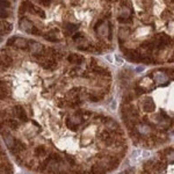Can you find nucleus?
<instances>
[{"label": "nucleus", "mask_w": 174, "mask_h": 174, "mask_svg": "<svg viewBox=\"0 0 174 174\" xmlns=\"http://www.w3.org/2000/svg\"><path fill=\"white\" fill-rule=\"evenodd\" d=\"M84 123H85V120L81 116V109L77 110L71 117L66 120V127L71 130H77V128L81 127Z\"/></svg>", "instance_id": "f257e3e1"}, {"label": "nucleus", "mask_w": 174, "mask_h": 174, "mask_svg": "<svg viewBox=\"0 0 174 174\" xmlns=\"http://www.w3.org/2000/svg\"><path fill=\"white\" fill-rule=\"evenodd\" d=\"M11 113H12V116L15 117L21 124H24V123L29 122V115H28V113L26 112V109L23 107H21L19 105L12 107Z\"/></svg>", "instance_id": "f03ea898"}, {"label": "nucleus", "mask_w": 174, "mask_h": 174, "mask_svg": "<svg viewBox=\"0 0 174 174\" xmlns=\"http://www.w3.org/2000/svg\"><path fill=\"white\" fill-rule=\"evenodd\" d=\"M123 52H124V56L128 58L130 62H140V58H142V54L136 51V50H131V49H123Z\"/></svg>", "instance_id": "7ed1b4c3"}, {"label": "nucleus", "mask_w": 174, "mask_h": 174, "mask_svg": "<svg viewBox=\"0 0 174 174\" xmlns=\"http://www.w3.org/2000/svg\"><path fill=\"white\" fill-rule=\"evenodd\" d=\"M48 155H49V150L44 145H39V146H36L34 149V157L35 158H42V159H44Z\"/></svg>", "instance_id": "20e7f679"}, {"label": "nucleus", "mask_w": 174, "mask_h": 174, "mask_svg": "<svg viewBox=\"0 0 174 174\" xmlns=\"http://www.w3.org/2000/svg\"><path fill=\"white\" fill-rule=\"evenodd\" d=\"M32 43L33 44H30L29 43V50H30V52L35 56V55H39L43 50H44V47L41 44V43H37V42H34V41H32Z\"/></svg>", "instance_id": "39448f33"}, {"label": "nucleus", "mask_w": 174, "mask_h": 174, "mask_svg": "<svg viewBox=\"0 0 174 174\" xmlns=\"http://www.w3.org/2000/svg\"><path fill=\"white\" fill-rule=\"evenodd\" d=\"M13 45L16 47L18 49H27L29 47V41H27L26 39H22V37H16L14 39V42H13Z\"/></svg>", "instance_id": "423d86ee"}, {"label": "nucleus", "mask_w": 174, "mask_h": 174, "mask_svg": "<svg viewBox=\"0 0 174 174\" xmlns=\"http://www.w3.org/2000/svg\"><path fill=\"white\" fill-rule=\"evenodd\" d=\"M84 59H85V58L82 57L81 55H79V54H70V55L67 56V60H69L70 63H72V64H78V65H80V64L84 62Z\"/></svg>", "instance_id": "0eeeda50"}, {"label": "nucleus", "mask_w": 174, "mask_h": 174, "mask_svg": "<svg viewBox=\"0 0 174 174\" xmlns=\"http://www.w3.org/2000/svg\"><path fill=\"white\" fill-rule=\"evenodd\" d=\"M90 173H91V174H106V173H107V171H106L103 167L99 166L97 164H95V163H94L93 165H91Z\"/></svg>", "instance_id": "6e6552de"}, {"label": "nucleus", "mask_w": 174, "mask_h": 174, "mask_svg": "<svg viewBox=\"0 0 174 174\" xmlns=\"http://www.w3.org/2000/svg\"><path fill=\"white\" fill-rule=\"evenodd\" d=\"M65 29H66V34H74L79 29V26L74 24V23H66Z\"/></svg>", "instance_id": "1a4fd4ad"}, {"label": "nucleus", "mask_w": 174, "mask_h": 174, "mask_svg": "<svg viewBox=\"0 0 174 174\" xmlns=\"http://www.w3.org/2000/svg\"><path fill=\"white\" fill-rule=\"evenodd\" d=\"M12 30V24L8 22H0V33H8Z\"/></svg>", "instance_id": "9d476101"}, {"label": "nucleus", "mask_w": 174, "mask_h": 174, "mask_svg": "<svg viewBox=\"0 0 174 174\" xmlns=\"http://www.w3.org/2000/svg\"><path fill=\"white\" fill-rule=\"evenodd\" d=\"M142 108H143L144 110H152V109H153V102H152L150 99H146V100L143 101Z\"/></svg>", "instance_id": "9b49d317"}, {"label": "nucleus", "mask_w": 174, "mask_h": 174, "mask_svg": "<svg viewBox=\"0 0 174 174\" xmlns=\"http://www.w3.org/2000/svg\"><path fill=\"white\" fill-rule=\"evenodd\" d=\"M64 160L71 166V167H74V166H77V159L73 157V155H66L65 158H64Z\"/></svg>", "instance_id": "f8f14e48"}, {"label": "nucleus", "mask_w": 174, "mask_h": 174, "mask_svg": "<svg viewBox=\"0 0 174 174\" xmlns=\"http://www.w3.org/2000/svg\"><path fill=\"white\" fill-rule=\"evenodd\" d=\"M20 26H21V28H22V29H24V30H27V32H29V29L33 27L32 22H30V21H28V20H26V19H23L21 22H20Z\"/></svg>", "instance_id": "ddd939ff"}, {"label": "nucleus", "mask_w": 174, "mask_h": 174, "mask_svg": "<svg viewBox=\"0 0 174 174\" xmlns=\"http://www.w3.org/2000/svg\"><path fill=\"white\" fill-rule=\"evenodd\" d=\"M130 34V30L128 28H121L120 32H118V35H120V39L123 37V39H125Z\"/></svg>", "instance_id": "4468645a"}, {"label": "nucleus", "mask_w": 174, "mask_h": 174, "mask_svg": "<svg viewBox=\"0 0 174 174\" xmlns=\"http://www.w3.org/2000/svg\"><path fill=\"white\" fill-rule=\"evenodd\" d=\"M44 39L49 42H58V37L56 35H52L51 33H48L47 35H44Z\"/></svg>", "instance_id": "2eb2a0df"}, {"label": "nucleus", "mask_w": 174, "mask_h": 174, "mask_svg": "<svg viewBox=\"0 0 174 174\" xmlns=\"http://www.w3.org/2000/svg\"><path fill=\"white\" fill-rule=\"evenodd\" d=\"M28 33H30L32 35H36V36H39V35H41V30H39L36 26H33V27L29 29Z\"/></svg>", "instance_id": "dca6fc26"}, {"label": "nucleus", "mask_w": 174, "mask_h": 174, "mask_svg": "<svg viewBox=\"0 0 174 174\" xmlns=\"http://www.w3.org/2000/svg\"><path fill=\"white\" fill-rule=\"evenodd\" d=\"M9 6L11 5H9V1L8 0H0V9H6Z\"/></svg>", "instance_id": "f3484780"}, {"label": "nucleus", "mask_w": 174, "mask_h": 174, "mask_svg": "<svg viewBox=\"0 0 174 174\" xmlns=\"http://www.w3.org/2000/svg\"><path fill=\"white\" fill-rule=\"evenodd\" d=\"M35 13H36L37 15H39L42 19H44V18H45V13H44V11H43V9H41V8H39V7H35Z\"/></svg>", "instance_id": "a211bd4d"}, {"label": "nucleus", "mask_w": 174, "mask_h": 174, "mask_svg": "<svg viewBox=\"0 0 174 174\" xmlns=\"http://www.w3.org/2000/svg\"><path fill=\"white\" fill-rule=\"evenodd\" d=\"M8 12L6 11V9H0V19H6V18H8Z\"/></svg>", "instance_id": "6ab92c4d"}, {"label": "nucleus", "mask_w": 174, "mask_h": 174, "mask_svg": "<svg viewBox=\"0 0 174 174\" xmlns=\"http://www.w3.org/2000/svg\"><path fill=\"white\" fill-rule=\"evenodd\" d=\"M39 2L42 5V6H44V7H49L50 4H51L50 0H39Z\"/></svg>", "instance_id": "aec40b11"}, {"label": "nucleus", "mask_w": 174, "mask_h": 174, "mask_svg": "<svg viewBox=\"0 0 174 174\" xmlns=\"http://www.w3.org/2000/svg\"><path fill=\"white\" fill-rule=\"evenodd\" d=\"M118 21H120V22H123V23H130V22L132 21V19H131V18H128V19H122V18H118Z\"/></svg>", "instance_id": "412c9836"}]
</instances>
